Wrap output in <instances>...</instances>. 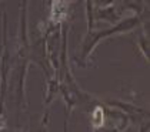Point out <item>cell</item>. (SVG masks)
Wrapping results in <instances>:
<instances>
[{
    "label": "cell",
    "mask_w": 150,
    "mask_h": 132,
    "mask_svg": "<svg viewBox=\"0 0 150 132\" xmlns=\"http://www.w3.org/2000/svg\"><path fill=\"white\" fill-rule=\"evenodd\" d=\"M102 122H103V112L102 110H96L94 111V125L99 126L102 125Z\"/></svg>",
    "instance_id": "obj_1"
}]
</instances>
